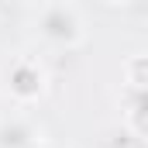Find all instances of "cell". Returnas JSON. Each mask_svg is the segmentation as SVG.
Returning <instances> with one entry per match:
<instances>
[{"label": "cell", "instance_id": "2", "mask_svg": "<svg viewBox=\"0 0 148 148\" xmlns=\"http://www.w3.org/2000/svg\"><path fill=\"white\" fill-rule=\"evenodd\" d=\"M0 93L14 107H35L48 93V69L35 55H14L0 66Z\"/></svg>", "mask_w": 148, "mask_h": 148}, {"label": "cell", "instance_id": "7", "mask_svg": "<svg viewBox=\"0 0 148 148\" xmlns=\"http://www.w3.org/2000/svg\"><path fill=\"white\" fill-rule=\"evenodd\" d=\"M31 148H55V145H52V141H45V138H41V141H38V145H31Z\"/></svg>", "mask_w": 148, "mask_h": 148}, {"label": "cell", "instance_id": "5", "mask_svg": "<svg viewBox=\"0 0 148 148\" xmlns=\"http://www.w3.org/2000/svg\"><path fill=\"white\" fill-rule=\"evenodd\" d=\"M121 76H124L127 90H148V52L127 55L124 66H121Z\"/></svg>", "mask_w": 148, "mask_h": 148}, {"label": "cell", "instance_id": "3", "mask_svg": "<svg viewBox=\"0 0 148 148\" xmlns=\"http://www.w3.org/2000/svg\"><path fill=\"white\" fill-rule=\"evenodd\" d=\"M45 134H41L38 121L24 107H17L10 114H0V148H31Z\"/></svg>", "mask_w": 148, "mask_h": 148}, {"label": "cell", "instance_id": "6", "mask_svg": "<svg viewBox=\"0 0 148 148\" xmlns=\"http://www.w3.org/2000/svg\"><path fill=\"white\" fill-rule=\"evenodd\" d=\"M107 3H114V7H127V3H134V0H107Z\"/></svg>", "mask_w": 148, "mask_h": 148}, {"label": "cell", "instance_id": "4", "mask_svg": "<svg viewBox=\"0 0 148 148\" xmlns=\"http://www.w3.org/2000/svg\"><path fill=\"white\" fill-rule=\"evenodd\" d=\"M124 124L134 138L148 141V90H127L124 100Z\"/></svg>", "mask_w": 148, "mask_h": 148}, {"label": "cell", "instance_id": "1", "mask_svg": "<svg viewBox=\"0 0 148 148\" xmlns=\"http://www.w3.org/2000/svg\"><path fill=\"white\" fill-rule=\"evenodd\" d=\"M31 35L48 48L69 52L86 41L90 28H86L83 10L73 0H38L35 14H31Z\"/></svg>", "mask_w": 148, "mask_h": 148}]
</instances>
